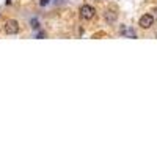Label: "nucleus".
Here are the masks:
<instances>
[{"mask_svg":"<svg viewBox=\"0 0 157 157\" xmlns=\"http://www.w3.org/2000/svg\"><path fill=\"white\" fill-rule=\"evenodd\" d=\"M5 33L6 35H17L19 33V24L14 19H10L5 22Z\"/></svg>","mask_w":157,"mask_h":157,"instance_id":"f257e3e1","label":"nucleus"},{"mask_svg":"<svg viewBox=\"0 0 157 157\" xmlns=\"http://www.w3.org/2000/svg\"><path fill=\"white\" fill-rule=\"evenodd\" d=\"M94 14H96V10L91 6V5H83V6L80 8V16H82L83 19H86V21L93 19Z\"/></svg>","mask_w":157,"mask_h":157,"instance_id":"f03ea898","label":"nucleus"},{"mask_svg":"<svg viewBox=\"0 0 157 157\" xmlns=\"http://www.w3.org/2000/svg\"><path fill=\"white\" fill-rule=\"evenodd\" d=\"M138 24H140L141 29H149V27H152V24H154V17L151 14H143L140 17V22Z\"/></svg>","mask_w":157,"mask_h":157,"instance_id":"7ed1b4c3","label":"nucleus"},{"mask_svg":"<svg viewBox=\"0 0 157 157\" xmlns=\"http://www.w3.org/2000/svg\"><path fill=\"white\" fill-rule=\"evenodd\" d=\"M120 33H121L123 36H126V38H132V39H135V38H137L135 30H134L132 27H127V25H123V27L120 29Z\"/></svg>","mask_w":157,"mask_h":157,"instance_id":"20e7f679","label":"nucleus"},{"mask_svg":"<svg viewBox=\"0 0 157 157\" xmlns=\"http://www.w3.org/2000/svg\"><path fill=\"white\" fill-rule=\"evenodd\" d=\"M105 21L107 22H110V24H113L115 21H116V14H115V13H107V14H105Z\"/></svg>","mask_w":157,"mask_h":157,"instance_id":"39448f33","label":"nucleus"},{"mask_svg":"<svg viewBox=\"0 0 157 157\" xmlns=\"http://www.w3.org/2000/svg\"><path fill=\"white\" fill-rule=\"evenodd\" d=\"M30 24H32V27H33V29H38V27H39L38 19H32V22H30Z\"/></svg>","mask_w":157,"mask_h":157,"instance_id":"423d86ee","label":"nucleus"},{"mask_svg":"<svg viewBox=\"0 0 157 157\" xmlns=\"http://www.w3.org/2000/svg\"><path fill=\"white\" fill-rule=\"evenodd\" d=\"M49 2H50V0H39V5H41V6H46Z\"/></svg>","mask_w":157,"mask_h":157,"instance_id":"0eeeda50","label":"nucleus"},{"mask_svg":"<svg viewBox=\"0 0 157 157\" xmlns=\"http://www.w3.org/2000/svg\"><path fill=\"white\" fill-rule=\"evenodd\" d=\"M13 3V0H6V5H11Z\"/></svg>","mask_w":157,"mask_h":157,"instance_id":"6e6552de","label":"nucleus"}]
</instances>
